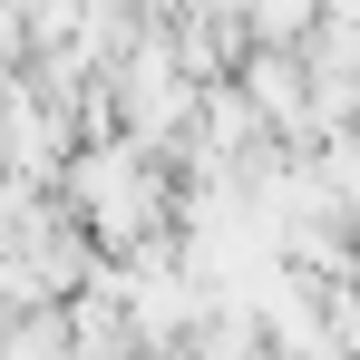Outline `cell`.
Returning a JSON list of instances; mask_svg holds the SVG:
<instances>
[{"mask_svg": "<svg viewBox=\"0 0 360 360\" xmlns=\"http://www.w3.org/2000/svg\"><path fill=\"white\" fill-rule=\"evenodd\" d=\"M253 108L273 127H292V136H311V98H302V68L292 59H253Z\"/></svg>", "mask_w": 360, "mask_h": 360, "instance_id": "obj_1", "label": "cell"}]
</instances>
